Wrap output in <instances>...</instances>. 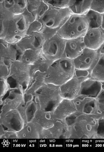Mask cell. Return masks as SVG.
<instances>
[{
    "mask_svg": "<svg viewBox=\"0 0 104 152\" xmlns=\"http://www.w3.org/2000/svg\"><path fill=\"white\" fill-rule=\"evenodd\" d=\"M41 56L42 49H30L22 53L18 60L31 66L38 60Z\"/></svg>",
    "mask_w": 104,
    "mask_h": 152,
    "instance_id": "d4e9b609",
    "label": "cell"
},
{
    "mask_svg": "<svg viewBox=\"0 0 104 152\" xmlns=\"http://www.w3.org/2000/svg\"><path fill=\"white\" fill-rule=\"evenodd\" d=\"M53 63L41 56L33 65L30 66L31 76L37 72L45 73L49 66Z\"/></svg>",
    "mask_w": 104,
    "mask_h": 152,
    "instance_id": "f1b7e54d",
    "label": "cell"
},
{
    "mask_svg": "<svg viewBox=\"0 0 104 152\" xmlns=\"http://www.w3.org/2000/svg\"><path fill=\"white\" fill-rule=\"evenodd\" d=\"M1 40V58L9 59L13 61L18 60L20 54L15 44H11Z\"/></svg>",
    "mask_w": 104,
    "mask_h": 152,
    "instance_id": "cb8c5ba5",
    "label": "cell"
},
{
    "mask_svg": "<svg viewBox=\"0 0 104 152\" xmlns=\"http://www.w3.org/2000/svg\"><path fill=\"white\" fill-rule=\"evenodd\" d=\"M24 124L23 119L17 110H12L1 115V131L18 133Z\"/></svg>",
    "mask_w": 104,
    "mask_h": 152,
    "instance_id": "8fae6325",
    "label": "cell"
},
{
    "mask_svg": "<svg viewBox=\"0 0 104 152\" xmlns=\"http://www.w3.org/2000/svg\"><path fill=\"white\" fill-rule=\"evenodd\" d=\"M40 107L44 111L53 112L63 99L59 86L45 84L36 92Z\"/></svg>",
    "mask_w": 104,
    "mask_h": 152,
    "instance_id": "5b68a950",
    "label": "cell"
},
{
    "mask_svg": "<svg viewBox=\"0 0 104 152\" xmlns=\"http://www.w3.org/2000/svg\"><path fill=\"white\" fill-rule=\"evenodd\" d=\"M44 28V26L41 22L38 20L34 21L29 25L26 36L41 33Z\"/></svg>",
    "mask_w": 104,
    "mask_h": 152,
    "instance_id": "4dcf8cb0",
    "label": "cell"
},
{
    "mask_svg": "<svg viewBox=\"0 0 104 152\" xmlns=\"http://www.w3.org/2000/svg\"><path fill=\"white\" fill-rule=\"evenodd\" d=\"M0 85H1V94L0 99L3 98L10 89L7 78H0Z\"/></svg>",
    "mask_w": 104,
    "mask_h": 152,
    "instance_id": "e575fe53",
    "label": "cell"
},
{
    "mask_svg": "<svg viewBox=\"0 0 104 152\" xmlns=\"http://www.w3.org/2000/svg\"><path fill=\"white\" fill-rule=\"evenodd\" d=\"M91 78L101 83L104 82V55H100L97 63L92 70Z\"/></svg>",
    "mask_w": 104,
    "mask_h": 152,
    "instance_id": "83f0119b",
    "label": "cell"
},
{
    "mask_svg": "<svg viewBox=\"0 0 104 152\" xmlns=\"http://www.w3.org/2000/svg\"><path fill=\"white\" fill-rule=\"evenodd\" d=\"M98 50L100 55H104V43Z\"/></svg>",
    "mask_w": 104,
    "mask_h": 152,
    "instance_id": "8d00e7d4",
    "label": "cell"
},
{
    "mask_svg": "<svg viewBox=\"0 0 104 152\" xmlns=\"http://www.w3.org/2000/svg\"><path fill=\"white\" fill-rule=\"evenodd\" d=\"M31 77L30 66L17 60L12 63L7 79L10 89L19 88L25 93Z\"/></svg>",
    "mask_w": 104,
    "mask_h": 152,
    "instance_id": "8992f818",
    "label": "cell"
},
{
    "mask_svg": "<svg viewBox=\"0 0 104 152\" xmlns=\"http://www.w3.org/2000/svg\"><path fill=\"white\" fill-rule=\"evenodd\" d=\"M66 40L56 34L44 42L42 55L46 59L53 63L64 58Z\"/></svg>",
    "mask_w": 104,
    "mask_h": 152,
    "instance_id": "ba28073f",
    "label": "cell"
},
{
    "mask_svg": "<svg viewBox=\"0 0 104 152\" xmlns=\"http://www.w3.org/2000/svg\"><path fill=\"white\" fill-rule=\"evenodd\" d=\"M77 112L73 100L63 99L53 112L56 121H64Z\"/></svg>",
    "mask_w": 104,
    "mask_h": 152,
    "instance_id": "ac0fdd59",
    "label": "cell"
},
{
    "mask_svg": "<svg viewBox=\"0 0 104 152\" xmlns=\"http://www.w3.org/2000/svg\"><path fill=\"white\" fill-rule=\"evenodd\" d=\"M86 48L98 50L104 43V30L102 28H89L83 37Z\"/></svg>",
    "mask_w": 104,
    "mask_h": 152,
    "instance_id": "9a60e30c",
    "label": "cell"
},
{
    "mask_svg": "<svg viewBox=\"0 0 104 152\" xmlns=\"http://www.w3.org/2000/svg\"><path fill=\"white\" fill-rule=\"evenodd\" d=\"M53 112L40 109L37 111L33 121L44 129H50L56 121Z\"/></svg>",
    "mask_w": 104,
    "mask_h": 152,
    "instance_id": "44dd1931",
    "label": "cell"
},
{
    "mask_svg": "<svg viewBox=\"0 0 104 152\" xmlns=\"http://www.w3.org/2000/svg\"><path fill=\"white\" fill-rule=\"evenodd\" d=\"M11 67L0 63V78H7L10 75Z\"/></svg>",
    "mask_w": 104,
    "mask_h": 152,
    "instance_id": "d590c367",
    "label": "cell"
},
{
    "mask_svg": "<svg viewBox=\"0 0 104 152\" xmlns=\"http://www.w3.org/2000/svg\"><path fill=\"white\" fill-rule=\"evenodd\" d=\"M101 84H102V89L104 90V82L101 83Z\"/></svg>",
    "mask_w": 104,
    "mask_h": 152,
    "instance_id": "f35d334b",
    "label": "cell"
},
{
    "mask_svg": "<svg viewBox=\"0 0 104 152\" xmlns=\"http://www.w3.org/2000/svg\"><path fill=\"white\" fill-rule=\"evenodd\" d=\"M45 73L37 72L31 76L29 84L24 94L34 95L40 88L45 84Z\"/></svg>",
    "mask_w": 104,
    "mask_h": 152,
    "instance_id": "603a6c76",
    "label": "cell"
},
{
    "mask_svg": "<svg viewBox=\"0 0 104 152\" xmlns=\"http://www.w3.org/2000/svg\"><path fill=\"white\" fill-rule=\"evenodd\" d=\"M45 39L41 33L26 36L15 44L20 55L24 51L30 49H42Z\"/></svg>",
    "mask_w": 104,
    "mask_h": 152,
    "instance_id": "5bb4252c",
    "label": "cell"
},
{
    "mask_svg": "<svg viewBox=\"0 0 104 152\" xmlns=\"http://www.w3.org/2000/svg\"><path fill=\"white\" fill-rule=\"evenodd\" d=\"M40 107L36 95L24 94L23 100L17 109L24 124L33 121Z\"/></svg>",
    "mask_w": 104,
    "mask_h": 152,
    "instance_id": "30bf717a",
    "label": "cell"
},
{
    "mask_svg": "<svg viewBox=\"0 0 104 152\" xmlns=\"http://www.w3.org/2000/svg\"><path fill=\"white\" fill-rule=\"evenodd\" d=\"M83 16L87 20L89 28H102L103 14L90 9Z\"/></svg>",
    "mask_w": 104,
    "mask_h": 152,
    "instance_id": "484cf974",
    "label": "cell"
},
{
    "mask_svg": "<svg viewBox=\"0 0 104 152\" xmlns=\"http://www.w3.org/2000/svg\"><path fill=\"white\" fill-rule=\"evenodd\" d=\"M101 119H104V90H103L96 98ZM101 120V119H100Z\"/></svg>",
    "mask_w": 104,
    "mask_h": 152,
    "instance_id": "836d02e7",
    "label": "cell"
},
{
    "mask_svg": "<svg viewBox=\"0 0 104 152\" xmlns=\"http://www.w3.org/2000/svg\"><path fill=\"white\" fill-rule=\"evenodd\" d=\"M85 48L83 37L67 40L64 58L73 60L80 56Z\"/></svg>",
    "mask_w": 104,
    "mask_h": 152,
    "instance_id": "e0dca14e",
    "label": "cell"
},
{
    "mask_svg": "<svg viewBox=\"0 0 104 152\" xmlns=\"http://www.w3.org/2000/svg\"><path fill=\"white\" fill-rule=\"evenodd\" d=\"M100 55L98 50L86 48L80 56L73 60L74 66L76 69L91 71L97 63Z\"/></svg>",
    "mask_w": 104,
    "mask_h": 152,
    "instance_id": "4fadbf2b",
    "label": "cell"
},
{
    "mask_svg": "<svg viewBox=\"0 0 104 152\" xmlns=\"http://www.w3.org/2000/svg\"><path fill=\"white\" fill-rule=\"evenodd\" d=\"M72 14L69 8L58 9L49 7L39 21L42 23L44 29L58 32Z\"/></svg>",
    "mask_w": 104,
    "mask_h": 152,
    "instance_id": "52a82bcc",
    "label": "cell"
},
{
    "mask_svg": "<svg viewBox=\"0 0 104 152\" xmlns=\"http://www.w3.org/2000/svg\"><path fill=\"white\" fill-rule=\"evenodd\" d=\"M69 129V138L97 139L99 120L92 115L77 112L65 120Z\"/></svg>",
    "mask_w": 104,
    "mask_h": 152,
    "instance_id": "7a4b0ae2",
    "label": "cell"
},
{
    "mask_svg": "<svg viewBox=\"0 0 104 152\" xmlns=\"http://www.w3.org/2000/svg\"><path fill=\"white\" fill-rule=\"evenodd\" d=\"M102 28L104 30V14H103V24L102 26Z\"/></svg>",
    "mask_w": 104,
    "mask_h": 152,
    "instance_id": "74e56055",
    "label": "cell"
},
{
    "mask_svg": "<svg viewBox=\"0 0 104 152\" xmlns=\"http://www.w3.org/2000/svg\"><path fill=\"white\" fill-rule=\"evenodd\" d=\"M92 1H75L72 6L69 8L73 14L84 15L91 9Z\"/></svg>",
    "mask_w": 104,
    "mask_h": 152,
    "instance_id": "4316f807",
    "label": "cell"
},
{
    "mask_svg": "<svg viewBox=\"0 0 104 152\" xmlns=\"http://www.w3.org/2000/svg\"><path fill=\"white\" fill-rule=\"evenodd\" d=\"M75 69L73 60L61 58L49 66L45 73V83L60 86L73 77Z\"/></svg>",
    "mask_w": 104,
    "mask_h": 152,
    "instance_id": "3957f363",
    "label": "cell"
},
{
    "mask_svg": "<svg viewBox=\"0 0 104 152\" xmlns=\"http://www.w3.org/2000/svg\"><path fill=\"white\" fill-rule=\"evenodd\" d=\"M81 84L77 78L73 77L59 86L62 98L63 99L73 100L78 95Z\"/></svg>",
    "mask_w": 104,
    "mask_h": 152,
    "instance_id": "d6986e66",
    "label": "cell"
},
{
    "mask_svg": "<svg viewBox=\"0 0 104 152\" xmlns=\"http://www.w3.org/2000/svg\"><path fill=\"white\" fill-rule=\"evenodd\" d=\"M89 29L83 15L72 14L59 28L58 34L65 40L83 37Z\"/></svg>",
    "mask_w": 104,
    "mask_h": 152,
    "instance_id": "277c9868",
    "label": "cell"
},
{
    "mask_svg": "<svg viewBox=\"0 0 104 152\" xmlns=\"http://www.w3.org/2000/svg\"><path fill=\"white\" fill-rule=\"evenodd\" d=\"M24 92L19 88L10 89L1 100V115L17 110L23 100Z\"/></svg>",
    "mask_w": 104,
    "mask_h": 152,
    "instance_id": "7c38bea8",
    "label": "cell"
},
{
    "mask_svg": "<svg viewBox=\"0 0 104 152\" xmlns=\"http://www.w3.org/2000/svg\"><path fill=\"white\" fill-rule=\"evenodd\" d=\"M102 90L101 82L91 78L81 83L78 95L97 98Z\"/></svg>",
    "mask_w": 104,
    "mask_h": 152,
    "instance_id": "ffe728a7",
    "label": "cell"
},
{
    "mask_svg": "<svg viewBox=\"0 0 104 152\" xmlns=\"http://www.w3.org/2000/svg\"><path fill=\"white\" fill-rule=\"evenodd\" d=\"M49 8L44 1H27L26 10L39 20Z\"/></svg>",
    "mask_w": 104,
    "mask_h": 152,
    "instance_id": "7402d4cb",
    "label": "cell"
},
{
    "mask_svg": "<svg viewBox=\"0 0 104 152\" xmlns=\"http://www.w3.org/2000/svg\"><path fill=\"white\" fill-rule=\"evenodd\" d=\"M49 6L58 9L69 8L72 6L75 1H44Z\"/></svg>",
    "mask_w": 104,
    "mask_h": 152,
    "instance_id": "f546056e",
    "label": "cell"
},
{
    "mask_svg": "<svg viewBox=\"0 0 104 152\" xmlns=\"http://www.w3.org/2000/svg\"><path fill=\"white\" fill-rule=\"evenodd\" d=\"M73 101L78 113L92 115L99 121L101 119L96 98L78 95Z\"/></svg>",
    "mask_w": 104,
    "mask_h": 152,
    "instance_id": "9c48e42d",
    "label": "cell"
},
{
    "mask_svg": "<svg viewBox=\"0 0 104 152\" xmlns=\"http://www.w3.org/2000/svg\"><path fill=\"white\" fill-rule=\"evenodd\" d=\"M73 77H75L81 83L91 78V71L89 70L76 69Z\"/></svg>",
    "mask_w": 104,
    "mask_h": 152,
    "instance_id": "1f68e13d",
    "label": "cell"
},
{
    "mask_svg": "<svg viewBox=\"0 0 104 152\" xmlns=\"http://www.w3.org/2000/svg\"><path fill=\"white\" fill-rule=\"evenodd\" d=\"M36 19L26 9L19 15L1 14L0 39L15 44L26 36L29 26Z\"/></svg>",
    "mask_w": 104,
    "mask_h": 152,
    "instance_id": "6da1fadb",
    "label": "cell"
},
{
    "mask_svg": "<svg viewBox=\"0 0 104 152\" xmlns=\"http://www.w3.org/2000/svg\"><path fill=\"white\" fill-rule=\"evenodd\" d=\"M91 9L103 14H104V1H92Z\"/></svg>",
    "mask_w": 104,
    "mask_h": 152,
    "instance_id": "d6a6232c",
    "label": "cell"
},
{
    "mask_svg": "<svg viewBox=\"0 0 104 152\" xmlns=\"http://www.w3.org/2000/svg\"><path fill=\"white\" fill-rule=\"evenodd\" d=\"M27 1H1V14L19 15L26 11Z\"/></svg>",
    "mask_w": 104,
    "mask_h": 152,
    "instance_id": "2e32d148",
    "label": "cell"
}]
</instances>
